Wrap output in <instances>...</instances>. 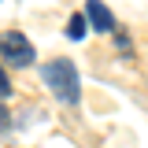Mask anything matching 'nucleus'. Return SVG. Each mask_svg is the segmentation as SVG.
Returning <instances> with one entry per match:
<instances>
[{
    "mask_svg": "<svg viewBox=\"0 0 148 148\" xmlns=\"http://www.w3.org/2000/svg\"><path fill=\"white\" fill-rule=\"evenodd\" d=\"M115 45H119V52H130V37L126 34H115Z\"/></svg>",
    "mask_w": 148,
    "mask_h": 148,
    "instance_id": "5",
    "label": "nucleus"
},
{
    "mask_svg": "<svg viewBox=\"0 0 148 148\" xmlns=\"http://www.w3.org/2000/svg\"><path fill=\"white\" fill-rule=\"evenodd\" d=\"M45 85L56 92V100L59 104H67V108H74L78 100H82V85H78V67H74V59H67V56H56V59H48L45 63Z\"/></svg>",
    "mask_w": 148,
    "mask_h": 148,
    "instance_id": "1",
    "label": "nucleus"
},
{
    "mask_svg": "<svg viewBox=\"0 0 148 148\" xmlns=\"http://www.w3.org/2000/svg\"><path fill=\"white\" fill-rule=\"evenodd\" d=\"M85 30H89V15H85V11H78V15L67 18V30H63V34L71 37V41H82V37H85Z\"/></svg>",
    "mask_w": 148,
    "mask_h": 148,
    "instance_id": "4",
    "label": "nucleus"
},
{
    "mask_svg": "<svg viewBox=\"0 0 148 148\" xmlns=\"http://www.w3.org/2000/svg\"><path fill=\"white\" fill-rule=\"evenodd\" d=\"M85 15H89V26L100 30V34H115L119 30V22H115V15H111V8L104 0H85Z\"/></svg>",
    "mask_w": 148,
    "mask_h": 148,
    "instance_id": "3",
    "label": "nucleus"
},
{
    "mask_svg": "<svg viewBox=\"0 0 148 148\" xmlns=\"http://www.w3.org/2000/svg\"><path fill=\"white\" fill-rule=\"evenodd\" d=\"M4 63L8 67H30L34 63V45L26 41V34H18V30L4 34Z\"/></svg>",
    "mask_w": 148,
    "mask_h": 148,
    "instance_id": "2",
    "label": "nucleus"
},
{
    "mask_svg": "<svg viewBox=\"0 0 148 148\" xmlns=\"http://www.w3.org/2000/svg\"><path fill=\"white\" fill-rule=\"evenodd\" d=\"M0 92H4V100H8V96H11V82H8V74H4V78H0Z\"/></svg>",
    "mask_w": 148,
    "mask_h": 148,
    "instance_id": "6",
    "label": "nucleus"
}]
</instances>
